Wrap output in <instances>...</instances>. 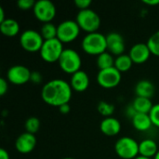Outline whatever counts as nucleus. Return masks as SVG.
<instances>
[{"label": "nucleus", "mask_w": 159, "mask_h": 159, "mask_svg": "<svg viewBox=\"0 0 159 159\" xmlns=\"http://www.w3.org/2000/svg\"><path fill=\"white\" fill-rule=\"evenodd\" d=\"M72 88L70 83L63 79H52L48 81L42 88L41 98L48 105L60 107L69 103L72 98Z\"/></svg>", "instance_id": "nucleus-1"}, {"label": "nucleus", "mask_w": 159, "mask_h": 159, "mask_svg": "<svg viewBox=\"0 0 159 159\" xmlns=\"http://www.w3.org/2000/svg\"><path fill=\"white\" fill-rule=\"evenodd\" d=\"M81 47L87 54L99 56L107 51L106 35L100 32L87 34L81 42Z\"/></svg>", "instance_id": "nucleus-2"}, {"label": "nucleus", "mask_w": 159, "mask_h": 159, "mask_svg": "<svg viewBox=\"0 0 159 159\" xmlns=\"http://www.w3.org/2000/svg\"><path fill=\"white\" fill-rule=\"evenodd\" d=\"M75 20L80 29L88 34L98 32L101 26V18L99 14L91 8L79 10Z\"/></svg>", "instance_id": "nucleus-3"}, {"label": "nucleus", "mask_w": 159, "mask_h": 159, "mask_svg": "<svg viewBox=\"0 0 159 159\" xmlns=\"http://www.w3.org/2000/svg\"><path fill=\"white\" fill-rule=\"evenodd\" d=\"M116 154L122 159H135L139 154V143L131 137H121L115 144Z\"/></svg>", "instance_id": "nucleus-4"}, {"label": "nucleus", "mask_w": 159, "mask_h": 159, "mask_svg": "<svg viewBox=\"0 0 159 159\" xmlns=\"http://www.w3.org/2000/svg\"><path fill=\"white\" fill-rule=\"evenodd\" d=\"M62 44L63 43L61 42L58 38L45 40L39 50L40 57L42 58V60L48 63L59 61L64 50Z\"/></svg>", "instance_id": "nucleus-5"}, {"label": "nucleus", "mask_w": 159, "mask_h": 159, "mask_svg": "<svg viewBox=\"0 0 159 159\" xmlns=\"http://www.w3.org/2000/svg\"><path fill=\"white\" fill-rule=\"evenodd\" d=\"M58 63L64 73L74 75L81 70L80 67L82 65V60L76 50L73 48H64Z\"/></svg>", "instance_id": "nucleus-6"}, {"label": "nucleus", "mask_w": 159, "mask_h": 159, "mask_svg": "<svg viewBox=\"0 0 159 159\" xmlns=\"http://www.w3.org/2000/svg\"><path fill=\"white\" fill-rule=\"evenodd\" d=\"M44 41L40 32L34 29H26L20 35V45L28 52L39 51Z\"/></svg>", "instance_id": "nucleus-7"}, {"label": "nucleus", "mask_w": 159, "mask_h": 159, "mask_svg": "<svg viewBox=\"0 0 159 159\" xmlns=\"http://www.w3.org/2000/svg\"><path fill=\"white\" fill-rule=\"evenodd\" d=\"M57 38L62 43H70L77 38L80 34V27L76 20H65L57 26Z\"/></svg>", "instance_id": "nucleus-8"}, {"label": "nucleus", "mask_w": 159, "mask_h": 159, "mask_svg": "<svg viewBox=\"0 0 159 159\" xmlns=\"http://www.w3.org/2000/svg\"><path fill=\"white\" fill-rule=\"evenodd\" d=\"M34 17L43 23L51 22L55 18L57 9L54 3L50 0H38L33 8Z\"/></svg>", "instance_id": "nucleus-9"}, {"label": "nucleus", "mask_w": 159, "mask_h": 159, "mask_svg": "<svg viewBox=\"0 0 159 159\" xmlns=\"http://www.w3.org/2000/svg\"><path fill=\"white\" fill-rule=\"evenodd\" d=\"M122 73H120L115 66L99 70L97 75V82L103 89H113L117 87L122 79Z\"/></svg>", "instance_id": "nucleus-10"}, {"label": "nucleus", "mask_w": 159, "mask_h": 159, "mask_svg": "<svg viewBox=\"0 0 159 159\" xmlns=\"http://www.w3.org/2000/svg\"><path fill=\"white\" fill-rule=\"evenodd\" d=\"M32 71L24 65L16 64L11 66L7 73V79L13 85H24L31 80Z\"/></svg>", "instance_id": "nucleus-11"}, {"label": "nucleus", "mask_w": 159, "mask_h": 159, "mask_svg": "<svg viewBox=\"0 0 159 159\" xmlns=\"http://www.w3.org/2000/svg\"><path fill=\"white\" fill-rule=\"evenodd\" d=\"M106 43H107V50L113 55H122L126 49V42L124 37L116 32L109 33L106 35Z\"/></svg>", "instance_id": "nucleus-12"}, {"label": "nucleus", "mask_w": 159, "mask_h": 159, "mask_svg": "<svg viewBox=\"0 0 159 159\" xmlns=\"http://www.w3.org/2000/svg\"><path fill=\"white\" fill-rule=\"evenodd\" d=\"M37 143L34 134L29 132H23L18 136L15 142V148L20 154H29L35 148Z\"/></svg>", "instance_id": "nucleus-13"}, {"label": "nucleus", "mask_w": 159, "mask_h": 159, "mask_svg": "<svg viewBox=\"0 0 159 159\" xmlns=\"http://www.w3.org/2000/svg\"><path fill=\"white\" fill-rule=\"evenodd\" d=\"M151 51L149 49V47L147 46V43H137L131 47L129 49V55L130 56L133 63L142 64L146 62L150 56Z\"/></svg>", "instance_id": "nucleus-14"}, {"label": "nucleus", "mask_w": 159, "mask_h": 159, "mask_svg": "<svg viewBox=\"0 0 159 159\" xmlns=\"http://www.w3.org/2000/svg\"><path fill=\"white\" fill-rule=\"evenodd\" d=\"M89 76L83 70H79L78 72L72 75L70 79V86L72 89L76 92L86 91L89 87Z\"/></svg>", "instance_id": "nucleus-15"}, {"label": "nucleus", "mask_w": 159, "mask_h": 159, "mask_svg": "<svg viewBox=\"0 0 159 159\" xmlns=\"http://www.w3.org/2000/svg\"><path fill=\"white\" fill-rule=\"evenodd\" d=\"M100 129L102 134L106 136H116L121 131V123L116 117H104V119H102L100 124Z\"/></svg>", "instance_id": "nucleus-16"}, {"label": "nucleus", "mask_w": 159, "mask_h": 159, "mask_svg": "<svg viewBox=\"0 0 159 159\" xmlns=\"http://www.w3.org/2000/svg\"><path fill=\"white\" fill-rule=\"evenodd\" d=\"M156 92V87L148 79H142L138 81L135 86V93L137 97H143L151 99Z\"/></svg>", "instance_id": "nucleus-17"}, {"label": "nucleus", "mask_w": 159, "mask_h": 159, "mask_svg": "<svg viewBox=\"0 0 159 159\" xmlns=\"http://www.w3.org/2000/svg\"><path fill=\"white\" fill-rule=\"evenodd\" d=\"M158 151L157 143L152 139H145L139 143V156L154 158Z\"/></svg>", "instance_id": "nucleus-18"}, {"label": "nucleus", "mask_w": 159, "mask_h": 159, "mask_svg": "<svg viewBox=\"0 0 159 159\" xmlns=\"http://www.w3.org/2000/svg\"><path fill=\"white\" fill-rule=\"evenodd\" d=\"M132 125L134 129H136L139 131H146L151 129L153 126L151 117L149 114H140L137 113L132 118H131Z\"/></svg>", "instance_id": "nucleus-19"}, {"label": "nucleus", "mask_w": 159, "mask_h": 159, "mask_svg": "<svg viewBox=\"0 0 159 159\" xmlns=\"http://www.w3.org/2000/svg\"><path fill=\"white\" fill-rule=\"evenodd\" d=\"M0 32L2 34L7 37H13L20 32L19 22L11 18H7L3 22L0 23Z\"/></svg>", "instance_id": "nucleus-20"}, {"label": "nucleus", "mask_w": 159, "mask_h": 159, "mask_svg": "<svg viewBox=\"0 0 159 159\" xmlns=\"http://www.w3.org/2000/svg\"><path fill=\"white\" fill-rule=\"evenodd\" d=\"M132 106L135 111L140 114H150L154 104L151 99L143 97H136L132 102Z\"/></svg>", "instance_id": "nucleus-21"}, {"label": "nucleus", "mask_w": 159, "mask_h": 159, "mask_svg": "<svg viewBox=\"0 0 159 159\" xmlns=\"http://www.w3.org/2000/svg\"><path fill=\"white\" fill-rule=\"evenodd\" d=\"M115 60L116 59L114 58V55L112 53H110L109 51H105L100 54L99 56H97L96 63H97L99 70H104V69L114 67Z\"/></svg>", "instance_id": "nucleus-22"}, {"label": "nucleus", "mask_w": 159, "mask_h": 159, "mask_svg": "<svg viewBox=\"0 0 159 159\" xmlns=\"http://www.w3.org/2000/svg\"><path fill=\"white\" fill-rule=\"evenodd\" d=\"M132 65H133V61L129 54L124 53L122 55L117 56L115 60V67L120 73L128 72L129 70H130Z\"/></svg>", "instance_id": "nucleus-23"}, {"label": "nucleus", "mask_w": 159, "mask_h": 159, "mask_svg": "<svg viewBox=\"0 0 159 159\" xmlns=\"http://www.w3.org/2000/svg\"><path fill=\"white\" fill-rule=\"evenodd\" d=\"M57 26L52 22L43 23L40 29V34L44 40H50L57 38Z\"/></svg>", "instance_id": "nucleus-24"}, {"label": "nucleus", "mask_w": 159, "mask_h": 159, "mask_svg": "<svg viewBox=\"0 0 159 159\" xmlns=\"http://www.w3.org/2000/svg\"><path fill=\"white\" fill-rule=\"evenodd\" d=\"M115 105L106 101H101L97 105L98 112L104 117H110L115 112Z\"/></svg>", "instance_id": "nucleus-25"}, {"label": "nucleus", "mask_w": 159, "mask_h": 159, "mask_svg": "<svg viewBox=\"0 0 159 159\" xmlns=\"http://www.w3.org/2000/svg\"><path fill=\"white\" fill-rule=\"evenodd\" d=\"M41 123L38 117L36 116H30L25 121V130L31 134H35L38 132L40 129Z\"/></svg>", "instance_id": "nucleus-26"}, {"label": "nucleus", "mask_w": 159, "mask_h": 159, "mask_svg": "<svg viewBox=\"0 0 159 159\" xmlns=\"http://www.w3.org/2000/svg\"><path fill=\"white\" fill-rule=\"evenodd\" d=\"M147 46L149 47V49L153 55L159 57V30L149 37Z\"/></svg>", "instance_id": "nucleus-27"}, {"label": "nucleus", "mask_w": 159, "mask_h": 159, "mask_svg": "<svg viewBox=\"0 0 159 159\" xmlns=\"http://www.w3.org/2000/svg\"><path fill=\"white\" fill-rule=\"evenodd\" d=\"M149 116L151 117L153 125L159 128V103L154 104Z\"/></svg>", "instance_id": "nucleus-28"}, {"label": "nucleus", "mask_w": 159, "mask_h": 159, "mask_svg": "<svg viewBox=\"0 0 159 159\" xmlns=\"http://www.w3.org/2000/svg\"><path fill=\"white\" fill-rule=\"evenodd\" d=\"M35 2L36 1H34V0H19L17 2V5L19 8L21 10H29V9L34 8Z\"/></svg>", "instance_id": "nucleus-29"}, {"label": "nucleus", "mask_w": 159, "mask_h": 159, "mask_svg": "<svg viewBox=\"0 0 159 159\" xmlns=\"http://www.w3.org/2000/svg\"><path fill=\"white\" fill-rule=\"evenodd\" d=\"M91 3V0H75V5L79 8V10L90 8L89 7Z\"/></svg>", "instance_id": "nucleus-30"}, {"label": "nucleus", "mask_w": 159, "mask_h": 159, "mask_svg": "<svg viewBox=\"0 0 159 159\" xmlns=\"http://www.w3.org/2000/svg\"><path fill=\"white\" fill-rule=\"evenodd\" d=\"M42 75L40 72H37V71H33L32 72V75H31V82L34 83V84H40L42 82Z\"/></svg>", "instance_id": "nucleus-31"}, {"label": "nucleus", "mask_w": 159, "mask_h": 159, "mask_svg": "<svg viewBox=\"0 0 159 159\" xmlns=\"http://www.w3.org/2000/svg\"><path fill=\"white\" fill-rule=\"evenodd\" d=\"M8 89V83H7V79L1 77L0 78V95L4 96Z\"/></svg>", "instance_id": "nucleus-32"}, {"label": "nucleus", "mask_w": 159, "mask_h": 159, "mask_svg": "<svg viewBox=\"0 0 159 159\" xmlns=\"http://www.w3.org/2000/svg\"><path fill=\"white\" fill-rule=\"evenodd\" d=\"M59 111H60V113L62 114V115H67V114H69V112L71 111V107H70L69 103H66V104H63V105L60 106V107H59Z\"/></svg>", "instance_id": "nucleus-33"}, {"label": "nucleus", "mask_w": 159, "mask_h": 159, "mask_svg": "<svg viewBox=\"0 0 159 159\" xmlns=\"http://www.w3.org/2000/svg\"><path fill=\"white\" fill-rule=\"evenodd\" d=\"M0 159H9L8 152L6 149H4V148L0 149Z\"/></svg>", "instance_id": "nucleus-34"}, {"label": "nucleus", "mask_w": 159, "mask_h": 159, "mask_svg": "<svg viewBox=\"0 0 159 159\" xmlns=\"http://www.w3.org/2000/svg\"><path fill=\"white\" fill-rule=\"evenodd\" d=\"M143 3L147 6H157L159 5V0H143Z\"/></svg>", "instance_id": "nucleus-35"}, {"label": "nucleus", "mask_w": 159, "mask_h": 159, "mask_svg": "<svg viewBox=\"0 0 159 159\" xmlns=\"http://www.w3.org/2000/svg\"><path fill=\"white\" fill-rule=\"evenodd\" d=\"M7 18L5 17V11H4V8L2 7H0V23L3 22Z\"/></svg>", "instance_id": "nucleus-36"}, {"label": "nucleus", "mask_w": 159, "mask_h": 159, "mask_svg": "<svg viewBox=\"0 0 159 159\" xmlns=\"http://www.w3.org/2000/svg\"><path fill=\"white\" fill-rule=\"evenodd\" d=\"M135 159H154V158H149V157H142V156H138Z\"/></svg>", "instance_id": "nucleus-37"}, {"label": "nucleus", "mask_w": 159, "mask_h": 159, "mask_svg": "<svg viewBox=\"0 0 159 159\" xmlns=\"http://www.w3.org/2000/svg\"><path fill=\"white\" fill-rule=\"evenodd\" d=\"M154 159H159V151L157 152V154L156 155V157H154Z\"/></svg>", "instance_id": "nucleus-38"}, {"label": "nucleus", "mask_w": 159, "mask_h": 159, "mask_svg": "<svg viewBox=\"0 0 159 159\" xmlns=\"http://www.w3.org/2000/svg\"><path fill=\"white\" fill-rule=\"evenodd\" d=\"M62 159H74V158H72V157H65V158H62Z\"/></svg>", "instance_id": "nucleus-39"}]
</instances>
